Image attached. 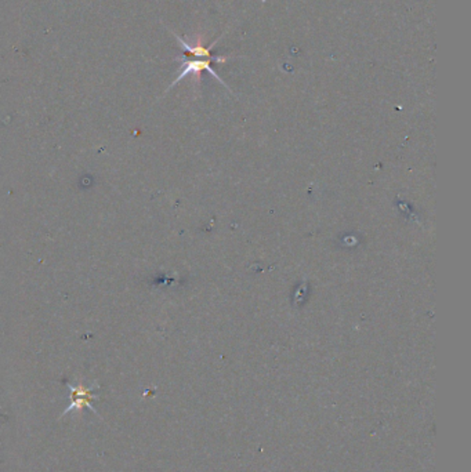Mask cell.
I'll list each match as a JSON object with an SVG mask.
<instances>
[{
    "label": "cell",
    "mask_w": 471,
    "mask_h": 472,
    "mask_svg": "<svg viewBox=\"0 0 471 472\" xmlns=\"http://www.w3.org/2000/svg\"><path fill=\"white\" fill-rule=\"evenodd\" d=\"M228 60H230V57H226V55H224V57H216V58H208V60H191V61H184L183 69H182L180 75H179L177 79L172 83L170 87H173L176 83H179L182 79L188 77V75H194V77L196 78V80H199V79H201V74H202L204 71L209 72L213 78L217 79L220 83L224 84V82L218 78V75L211 69V65H210V64H211V61H214V62H226V61H228Z\"/></svg>",
    "instance_id": "1"
},
{
    "label": "cell",
    "mask_w": 471,
    "mask_h": 472,
    "mask_svg": "<svg viewBox=\"0 0 471 472\" xmlns=\"http://www.w3.org/2000/svg\"><path fill=\"white\" fill-rule=\"evenodd\" d=\"M176 38H177L180 46L183 47L184 52H187V54H189V55H195V57H206V58H210V57H211V49H213V46H214L216 42L211 43L209 47H206V46L204 45L202 39H199V40H198L196 43H194V45H188L187 42H184L182 38H179V36H176Z\"/></svg>",
    "instance_id": "3"
},
{
    "label": "cell",
    "mask_w": 471,
    "mask_h": 472,
    "mask_svg": "<svg viewBox=\"0 0 471 472\" xmlns=\"http://www.w3.org/2000/svg\"><path fill=\"white\" fill-rule=\"evenodd\" d=\"M68 388H70V391H71L72 402H71V405L65 409V412L61 415V417H64L67 413H70V412H72V410H82L83 406L92 409V410L94 412V408L92 406V399L96 398V396L93 395V393H92L93 388L87 390V388H84L82 384H79L77 387L72 386V384H68Z\"/></svg>",
    "instance_id": "2"
}]
</instances>
